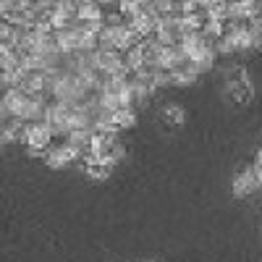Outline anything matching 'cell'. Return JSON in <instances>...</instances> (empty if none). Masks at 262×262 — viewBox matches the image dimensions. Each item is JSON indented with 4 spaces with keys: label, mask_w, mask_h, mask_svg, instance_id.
Instances as JSON below:
<instances>
[{
    "label": "cell",
    "mask_w": 262,
    "mask_h": 262,
    "mask_svg": "<svg viewBox=\"0 0 262 262\" xmlns=\"http://www.w3.org/2000/svg\"><path fill=\"white\" fill-rule=\"evenodd\" d=\"M259 191V181L254 176V168H247V170H238L236 179H233V194L236 196H249Z\"/></svg>",
    "instance_id": "6da1fadb"
},
{
    "label": "cell",
    "mask_w": 262,
    "mask_h": 262,
    "mask_svg": "<svg viewBox=\"0 0 262 262\" xmlns=\"http://www.w3.org/2000/svg\"><path fill=\"white\" fill-rule=\"evenodd\" d=\"M81 170H84L92 181H102V179L111 176L113 165H111V163H100V160H90V163H84V168H81Z\"/></svg>",
    "instance_id": "7a4b0ae2"
},
{
    "label": "cell",
    "mask_w": 262,
    "mask_h": 262,
    "mask_svg": "<svg viewBox=\"0 0 262 262\" xmlns=\"http://www.w3.org/2000/svg\"><path fill=\"white\" fill-rule=\"evenodd\" d=\"M165 116H168V118H173V121H176V123H179V121H184V113L179 111L176 105H170V107H165Z\"/></svg>",
    "instance_id": "3957f363"
}]
</instances>
